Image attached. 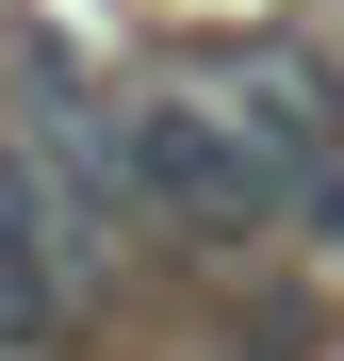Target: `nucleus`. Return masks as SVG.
Instances as JSON below:
<instances>
[{"label":"nucleus","instance_id":"obj_1","mask_svg":"<svg viewBox=\"0 0 344 361\" xmlns=\"http://www.w3.org/2000/svg\"><path fill=\"white\" fill-rule=\"evenodd\" d=\"M115 180H132L164 230H197V247H295V180L229 132L213 82H148V99H115Z\"/></svg>","mask_w":344,"mask_h":361},{"label":"nucleus","instance_id":"obj_2","mask_svg":"<svg viewBox=\"0 0 344 361\" xmlns=\"http://www.w3.org/2000/svg\"><path fill=\"white\" fill-rule=\"evenodd\" d=\"M49 345H66V247H49L33 180L0 164V361H49Z\"/></svg>","mask_w":344,"mask_h":361}]
</instances>
